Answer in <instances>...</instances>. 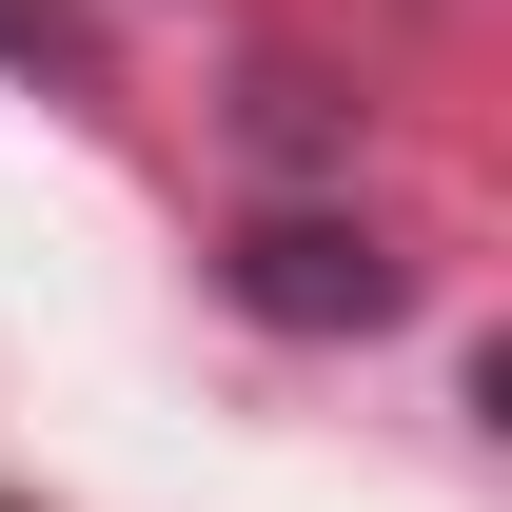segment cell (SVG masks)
I'll use <instances>...</instances> for the list:
<instances>
[{"label":"cell","instance_id":"1","mask_svg":"<svg viewBox=\"0 0 512 512\" xmlns=\"http://www.w3.org/2000/svg\"><path fill=\"white\" fill-rule=\"evenodd\" d=\"M217 276H237V316H276V335H394L414 316V256H394L375 217H256Z\"/></svg>","mask_w":512,"mask_h":512},{"label":"cell","instance_id":"2","mask_svg":"<svg viewBox=\"0 0 512 512\" xmlns=\"http://www.w3.org/2000/svg\"><path fill=\"white\" fill-rule=\"evenodd\" d=\"M0 60H40V0H0Z\"/></svg>","mask_w":512,"mask_h":512}]
</instances>
